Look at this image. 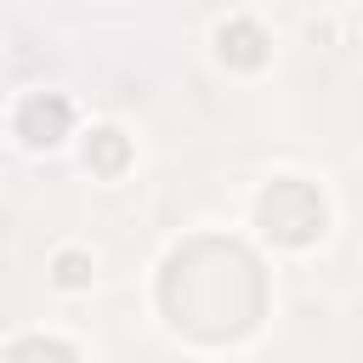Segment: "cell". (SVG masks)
<instances>
[{
  "label": "cell",
  "instance_id": "obj_1",
  "mask_svg": "<svg viewBox=\"0 0 363 363\" xmlns=\"http://www.w3.org/2000/svg\"><path fill=\"white\" fill-rule=\"evenodd\" d=\"M261 267L250 250L238 244H221V238H199L187 250L170 255L164 267V312L204 335V340H227V335H244L255 318H261Z\"/></svg>",
  "mask_w": 363,
  "mask_h": 363
},
{
  "label": "cell",
  "instance_id": "obj_2",
  "mask_svg": "<svg viewBox=\"0 0 363 363\" xmlns=\"http://www.w3.org/2000/svg\"><path fill=\"white\" fill-rule=\"evenodd\" d=\"M261 227L284 244H306L323 227V199L306 182H272L261 193Z\"/></svg>",
  "mask_w": 363,
  "mask_h": 363
},
{
  "label": "cell",
  "instance_id": "obj_3",
  "mask_svg": "<svg viewBox=\"0 0 363 363\" xmlns=\"http://www.w3.org/2000/svg\"><path fill=\"white\" fill-rule=\"evenodd\" d=\"M62 130H68V102H62V96H45V91H34V96L17 108V136H23V142H34V147H51Z\"/></svg>",
  "mask_w": 363,
  "mask_h": 363
},
{
  "label": "cell",
  "instance_id": "obj_4",
  "mask_svg": "<svg viewBox=\"0 0 363 363\" xmlns=\"http://www.w3.org/2000/svg\"><path fill=\"white\" fill-rule=\"evenodd\" d=\"M221 57L238 62V68H255V62L267 57L261 28H255V23H227V28H221Z\"/></svg>",
  "mask_w": 363,
  "mask_h": 363
},
{
  "label": "cell",
  "instance_id": "obj_5",
  "mask_svg": "<svg viewBox=\"0 0 363 363\" xmlns=\"http://www.w3.org/2000/svg\"><path fill=\"white\" fill-rule=\"evenodd\" d=\"M85 159H91L96 170H119V164H125V136H119V130H96Z\"/></svg>",
  "mask_w": 363,
  "mask_h": 363
},
{
  "label": "cell",
  "instance_id": "obj_6",
  "mask_svg": "<svg viewBox=\"0 0 363 363\" xmlns=\"http://www.w3.org/2000/svg\"><path fill=\"white\" fill-rule=\"evenodd\" d=\"M11 363H74V352L57 346V340H23V346L11 352Z\"/></svg>",
  "mask_w": 363,
  "mask_h": 363
},
{
  "label": "cell",
  "instance_id": "obj_7",
  "mask_svg": "<svg viewBox=\"0 0 363 363\" xmlns=\"http://www.w3.org/2000/svg\"><path fill=\"white\" fill-rule=\"evenodd\" d=\"M57 278H62V284H85L91 272H85V261H79V255H62V261H57Z\"/></svg>",
  "mask_w": 363,
  "mask_h": 363
}]
</instances>
